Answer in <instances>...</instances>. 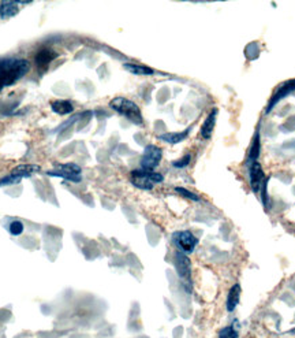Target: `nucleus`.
I'll return each instance as SVG.
<instances>
[{
	"label": "nucleus",
	"mask_w": 295,
	"mask_h": 338,
	"mask_svg": "<svg viewBox=\"0 0 295 338\" xmlns=\"http://www.w3.org/2000/svg\"><path fill=\"white\" fill-rule=\"evenodd\" d=\"M172 242L179 249V252H183L188 255V253L194 252L196 247L198 245V238L194 236L192 231L189 230L175 231L172 234Z\"/></svg>",
	"instance_id": "nucleus-5"
},
{
	"label": "nucleus",
	"mask_w": 295,
	"mask_h": 338,
	"mask_svg": "<svg viewBox=\"0 0 295 338\" xmlns=\"http://www.w3.org/2000/svg\"><path fill=\"white\" fill-rule=\"evenodd\" d=\"M175 269L178 271V275L183 279V281H188L190 284V277H192V263H190V259L188 258V255L183 252L178 251L175 253Z\"/></svg>",
	"instance_id": "nucleus-8"
},
{
	"label": "nucleus",
	"mask_w": 295,
	"mask_h": 338,
	"mask_svg": "<svg viewBox=\"0 0 295 338\" xmlns=\"http://www.w3.org/2000/svg\"><path fill=\"white\" fill-rule=\"evenodd\" d=\"M123 67L130 73L135 75H152L155 74V70L150 69L145 65H137V63H124Z\"/></svg>",
	"instance_id": "nucleus-17"
},
{
	"label": "nucleus",
	"mask_w": 295,
	"mask_h": 338,
	"mask_svg": "<svg viewBox=\"0 0 295 338\" xmlns=\"http://www.w3.org/2000/svg\"><path fill=\"white\" fill-rule=\"evenodd\" d=\"M249 178H250V188L253 192L257 193L260 189L264 186V179H265V174L261 165L258 162H253L252 165H249Z\"/></svg>",
	"instance_id": "nucleus-9"
},
{
	"label": "nucleus",
	"mask_w": 295,
	"mask_h": 338,
	"mask_svg": "<svg viewBox=\"0 0 295 338\" xmlns=\"http://www.w3.org/2000/svg\"><path fill=\"white\" fill-rule=\"evenodd\" d=\"M109 107L112 108L115 113H118L119 115L129 119L131 124H144V118H142L140 107L134 102H131V100L126 99V97H115V99H112L109 102Z\"/></svg>",
	"instance_id": "nucleus-2"
},
{
	"label": "nucleus",
	"mask_w": 295,
	"mask_h": 338,
	"mask_svg": "<svg viewBox=\"0 0 295 338\" xmlns=\"http://www.w3.org/2000/svg\"><path fill=\"white\" fill-rule=\"evenodd\" d=\"M161 158H163V151L157 147V145H146L145 150H144V154H142V158H141V167L142 170H146V171H153L155 167L159 166Z\"/></svg>",
	"instance_id": "nucleus-6"
},
{
	"label": "nucleus",
	"mask_w": 295,
	"mask_h": 338,
	"mask_svg": "<svg viewBox=\"0 0 295 338\" xmlns=\"http://www.w3.org/2000/svg\"><path fill=\"white\" fill-rule=\"evenodd\" d=\"M258 156H260V133L256 132L254 140H253V145L250 151H249V155H247L246 165H252L253 162H257Z\"/></svg>",
	"instance_id": "nucleus-18"
},
{
	"label": "nucleus",
	"mask_w": 295,
	"mask_h": 338,
	"mask_svg": "<svg viewBox=\"0 0 295 338\" xmlns=\"http://www.w3.org/2000/svg\"><path fill=\"white\" fill-rule=\"evenodd\" d=\"M18 182H21V178L14 177V175L8 174V175H5V177H3L0 179V188H1V186H7V185H14V183Z\"/></svg>",
	"instance_id": "nucleus-22"
},
{
	"label": "nucleus",
	"mask_w": 295,
	"mask_h": 338,
	"mask_svg": "<svg viewBox=\"0 0 295 338\" xmlns=\"http://www.w3.org/2000/svg\"><path fill=\"white\" fill-rule=\"evenodd\" d=\"M59 54L58 52H55L52 49H41V51H38L37 55H36V58H34V62H36V65L38 67H44V69H47L48 65L55 59V58H58Z\"/></svg>",
	"instance_id": "nucleus-12"
},
{
	"label": "nucleus",
	"mask_w": 295,
	"mask_h": 338,
	"mask_svg": "<svg viewBox=\"0 0 295 338\" xmlns=\"http://www.w3.org/2000/svg\"><path fill=\"white\" fill-rule=\"evenodd\" d=\"M25 230V226L21 220H12L8 226V231H10L12 236H21Z\"/></svg>",
	"instance_id": "nucleus-19"
},
{
	"label": "nucleus",
	"mask_w": 295,
	"mask_h": 338,
	"mask_svg": "<svg viewBox=\"0 0 295 338\" xmlns=\"http://www.w3.org/2000/svg\"><path fill=\"white\" fill-rule=\"evenodd\" d=\"M51 110L58 115H69L74 111V106L69 100H55L51 102Z\"/></svg>",
	"instance_id": "nucleus-15"
},
{
	"label": "nucleus",
	"mask_w": 295,
	"mask_h": 338,
	"mask_svg": "<svg viewBox=\"0 0 295 338\" xmlns=\"http://www.w3.org/2000/svg\"><path fill=\"white\" fill-rule=\"evenodd\" d=\"M38 171H41V167L38 166V165H34V163H23V165H18V166L14 167L11 170L10 174L22 179V178L32 177L33 174H36Z\"/></svg>",
	"instance_id": "nucleus-10"
},
{
	"label": "nucleus",
	"mask_w": 295,
	"mask_h": 338,
	"mask_svg": "<svg viewBox=\"0 0 295 338\" xmlns=\"http://www.w3.org/2000/svg\"><path fill=\"white\" fill-rule=\"evenodd\" d=\"M164 181V177L160 172L146 171V170H133L130 172V182L134 185L135 188L142 189V190H150L156 183H160Z\"/></svg>",
	"instance_id": "nucleus-3"
},
{
	"label": "nucleus",
	"mask_w": 295,
	"mask_h": 338,
	"mask_svg": "<svg viewBox=\"0 0 295 338\" xmlns=\"http://www.w3.org/2000/svg\"><path fill=\"white\" fill-rule=\"evenodd\" d=\"M219 338H238V332L235 330V328L228 326V328L223 329L219 333Z\"/></svg>",
	"instance_id": "nucleus-21"
},
{
	"label": "nucleus",
	"mask_w": 295,
	"mask_h": 338,
	"mask_svg": "<svg viewBox=\"0 0 295 338\" xmlns=\"http://www.w3.org/2000/svg\"><path fill=\"white\" fill-rule=\"evenodd\" d=\"M216 117H217V108H213V110L209 113V115L206 117V119L204 121V124L201 126V130H199V133H201V137H202V139L205 140L210 139V136L213 133V129H215Z\"/></svg>",
	"instance_id": "nucleus-11"
},
{
	"label": "nucleus",
	"mask_w": 295,
	"mask_h": 338,
	"mask_svg": "<svg viewBox=\"0 0 295 338\" xmlns=\"http://www.w3.org/2000/svg\"><path fill=\"white\" fill-rule=\"evenodd\" d=\"M81 167L75 163H63V165H56V170L47 171L49 177H58L71 181V182H81L82 175H81Z\"/></svg>",
	"instance_id": "nucleus-4"
},
{
	"label": "nucleus",
	"mask_w": 295,
	"mask_h": 338,
	"mask_svg": "<svg viewBox=\"0 0 295 338\" xmlns=\"http://www.w3.org/2000/svg\"><path fill=\"white\" fill-rule=\"evenodd\" d=\"M295 91V78L294 80H289L286 81L285 84H282V85L278 88V91L275 92L274 96L271 97V100L268 103V107H267V114L271 113L274 107L278 104V103L282 100V99H285L286 96H289L290 93Z\"/></svg>",
	"instance_id": "nucleus-7"
},
{
	"label": "nucleus",
	"mask_w": 295,
	"mask_h": 338,
	"mask_svg": "<svg viewBox=\"0 0 295 338\" xmlns=\"http://www.w3.org/2000/svg\"><path fill=\"white\" fill-rule=\"evenodd\" d=\"M242 289L241 285L235 284L228 292V297H227V311L232 312L235 311L236 306L239 304V300H241Z\"/></svg>",
	"instance_id": "nucleus-13"
},
{
	"label": "nucleus",
	"mask_w": 295,
	"mask_h": 338,
	"mask_svg": "<svg viewBox=\"0 0 295 338\" xmlns=\"http://www.w3.org/2000/svg\"><path fill=\"white\" fill-rule=\"evenodd\" d=\"M30 69V63L26 59H3L0 60V91L5 86L12 85L21 80Z\"/></svg>",
	"instance_id": "nucleus-1"
},
{
	"label": "nucleus",
	"mask_w": 295,
	"mask_h": 338,
	"mask_svg": "<svg viewBox=\"0 0 295 338\" xmlns=\"http://www.w3.org/2000/svg\"><path fill=\"white\" fill-rule=\"evenodd\" d=\"M190 133V129H186L185 132H181V133H164V135L159 136V140L164 141V143H168V144H178L183 140L186 139Z\"/></svg>",
	"instance_id": "nucleus-16"
},
{
	"label": "nucleus",
	"mask_w": 295,
	"mask_h": 338,
	"mask_svg": "<svg viewBox=\"0 0 295 338\" xmlns=\"http://www.w3.org/2000/svg\"><path fill=\"white\" fill-rule=\"evenodd\" d=\"M192 161V156L190 155H185L182 159H179V161L172 162V166L177 167V169H183V167L189 166V163Z\"/></svg>",
	"instance_id": "nucleus-23"
},
{
	"label": "nucleus",
	"mask_w": 295,
	"mask_h": 338,
	"mask_svg": "<svg viewBox=\"0 0 295 338\" xmlns=\"http://www.w3.org/2000/svg\"><path fill=\"white\" fill-rule=\"evenodd\" d=\"M18 5H19L18 1H12V0L1 1L0 3V18L7 19V18L16 15L19 12V7Z\"/></svg>",
	"instance_id": "nucleus-14"
},
{
	"label": "nucleus",
	"mask_w": 295,
	"mask_h": 338,
	"mask_svg": "<svg viewBox=\"0 0 295 338\" xmlns=\"http://www.w3.org/2000/svg\"><path fill=\"white\" fill-rule=\"evenodd\" d=\"M175 190H177L178 193L181 194V196H183V197H186V199H189V200H193V201H198L199 200L198 194L193 193V192H190V190H188V189L178 186V188H175Z\"/></svg>",
	"instance_id": "nucleus-20"
}]
</instances>
